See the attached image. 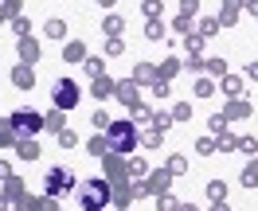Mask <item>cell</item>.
Wrapping results in <instances>:
<instances>
[{"label":"cell","instance_id":"cell-5","mask_svg":"<svg viewBox=\"0 0 258 211\" xmlns=\"http://www.w3.org/2000/svg\"><path fill=\"white\" fill-rule=\"evenodd\" d=\"M75 102H79V86L75 82H59L55 86V106L59 110H75Z\"/></svg>","mask_w":258,"mask_h":211},{"label":"cell","instance_id":"cell-3","mask_svg":"<svg viewBox=\"0 0 258 211\" xmlns=\"http://www.w3.org/2000/svg\"><path fill=\"white\" fill-rule=\"evenodd\" d=\"M8 129L16 133V137H35V133L43 129V117L35 114V110H16L12 121H8Z\"/></svg>","mask_w":258,"mask_h":211},{"label":"cell","instance_id":"cell-2","mask_svg":"<svg viewBox=\"0 0 258 211\" xmlns=\"http://www.w3.org/2000/svg\"><path fill=\"white\" fill-rule=\"evenodd\" d=\"M110 149L113 153H133L137 149V129L129 121H110Z\"/></svg>","mask_w":258,"mask_h":211},{"label":"cell","instance_id":"cell-4","mask_svg":"<svg viewBox=\"0 0 258 211\" xmlns=\"http://www.w3.org/2000/svg\"><path fill=\"white\" fill-rule=\"evenodd\" d=\"M71 184H75V176H71L67 168H51L47 176H43V192H47L51 199H59L63 192H71Z\"/></svg>","mask_w":258,"mask_h":211},{"label":"cell","instance_id":"cell-1","mask_svg":"<svg viewBox=\"0 0 258 211\" xmlns=\"http://www.w3.org/2000/svg\"><path fill=\"white\" fill-rule=\"evenodd\" d=\"M79 203H82V211H102L106 203H110V184L106 180H86L82 184V192H79Z\"/></svg>","mask_w":258,"mask_h":211}]
</instances>
